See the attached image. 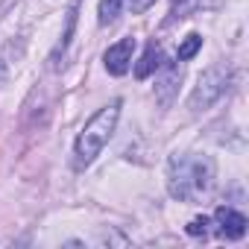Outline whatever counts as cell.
Returning <instances> with one entry per match:
<instances>
[{
  "mask_svg": "<svg viewBox=\"0 0 249 249\" xmlns=\"http://www.w3.org/2000/svg\"><path fill=\"white\" fill-rule=\"evenodd\" d=\"M185 6H188V0H173V3H170V18L164 24H173L176 18H182L185 15Z\"/></svg>",
  "mask_w": 249,
  "mask_h": 249,
  "instance_id": "12",
  "label": "cell"
},
{
  "mask_svg": "<svg viewBox=\"0 0 249 249\" xmlns=\"http://www.w3.org/2000/svg\"><path fill=\"white\" fill-rule=\"evenodd\" d=\"M3 79H6V62L0 59V82H3Z\"/></svg>",
  "mask_w": 249,
  "mask_h": 249,
  "instance_id": "14",
  "label": "cell"
},
{
  "mask_svg": "<svg viewBox=\"0 0 249 249\" xmlns=\"http://www.w3.org/2000/svg\"><path fill=\"white\" fill-rule=\"evenodd\" d=\"M129 3H132V12H144V9H150L156 3V0H129Z\"/></svg>",
  "mask_w": 249,
  "mask_h": 249,
  "instance_id": "13",
  "label": "cell"
},
{
  "mask_svg": "<svg viewBox=\"0 0 249 249\" xmlns=\"http://www.w3.org/2000/svg\"><path fill=\"white\" fill-rule=\"evenodd\" d=\"M159 68H161V47H159L156 41H150L147 50H144V56H141L138 65H135V76H138V79H147V76L156 73Z\"/></svg>",
  "mask_w": 249,
  "mask_h": 249,
  "instance_id": "7",
  "label": "cell"
},
{
  "mask_svg": "<svg viewBox=\"0 0 249 249\" xmlns=\"http://www.w3.org/2000/svg\"><path fill=\"white\" fill-rule=\"evenodd\" d=\"M120 6H123V0H100V6H97V18L103 27L114 24L117 15H120Z\"/></svg>",
  "mask_w": 249,
  "mask_h": 249,
  "instance_id": "9",
  "label": "cell"
},
{
  "mask_svg": "<svg viewBox=\"0 0 249 249\" xmlns=\"http://www.w3.org/2000/svg\"><path fill=\"white\" fill-rule=\"evenodd\" d=\"M188 234H191V237H199V234L205 237V234H208V217H194V220L188 223Z\"/></svg>",
  "mask_w": 249,
  "mask_h": 249,
  "instance_id": "11",
  "label": "cell"
},
{
  "mask_svg": "<svg viewBox=\"0 0 249 249\" xmlns=\"http://www.w3.org/2000/svg\"><path fill=\"white\" fill-rule=\"evenodd\" d=\"M179 76H182V68H173V65H167V68H164L161 85H156L161 106H167V103H170V97H173V91H176V82H179Z\"/></svg>",
  "mask_w": 249,
  "mask_h": 249,
  "instance_id": "8",
  "label": "cell"
},
{
  "mask_svg": "<svg viewBox=\"0 0 249 249\" xmlns=\"http://www.w3.org/2000/svg\"><path fill=\"white\" fill-rule=\"evenodd\" d=\"M199 47H202V36H196V33L185 36V41H182V44H179V50H176L179 62H188V59H194V56L199 53Z\"/></svg>",
  "mask_w": 249,
  "mask_h": 249,
  "instance_id": "10",
  "label": "cell"
},
{
  "mask_svg": "<svg viewBox=\"0 0 249 249\" xmlns=\"http://www.w3.org/2000/svg\"><path fill=\"white\" fill-rule=\"evenodd\" d=\"M120 100H111L108 106H103L85 126H82V132H79V138H76V147H73V156H76V167H88L100 153H103V147L108 144V138H111V132H114V126H117V117H120Z\"/></svg>",
  "mask_w": 249,
  "mask_h": 249,
  "instance_id": "2",
  "label": "cell"
},
{
  "mask_svg": "<svg viewBox=\"0 0 249 249\" xmlns=\"http://www.w3.org/2000/svg\"><path fill=\"white\" fill-rule=\"evenodd\" d=\"M76 12H79V0H71V9H68V24H65V33H62L59 44H56V47H53V53H50V68H53V71H56V65H59V56H65V50H68V44H71L73 27H76Z\"/></svg>",
  "mask_w": 249,
  "mask_h": 249,
  "instance_id": "6",
  "label": "cell"
},
{
  "mask_svg": "<svg viewBox=\"0 0 249 249\" xmlns=\"http://www.w3.org/2000/svg\"><path fill=\"white\" fill-rule=\"evenodd\" d=\"M132 50H135V38H120L117 44H111L106 53H103V62H106V71L111 76H123L129 71V62H132Z\"/></svg>",
  "mask_w": 249,
  "mask_h": 249,
  "instance_id": "4",
  "label": "cell"
},
{
  "mask_svg": "<svg viewBox=\"0 0 249 249\" xmlns=\"http://www.w3.org/2000/svg\"><path fill=\"white\" fill-rule=\"evenodd\" d=\"M226 88H229V71L220 68V65H217V68H208V71L199 76V82H196V88H194L188 106H191L194 111H202V108H208L211 103H217V100L226 94Z\"/></svg>",
  "mask_w": 249,
  "mask_h": 249,
  "instance_id": "3",
  "label": "cell"
},
{
  "mask_svg": "<svg viewBox=\"0 0 249 249\" xmlns=\"http://www.w3.org/2000/svg\"><path fill=\"white\" fill-rule=\"evenodd\" d=\"M214 220H217V234L226 237V240H240L246 234V217L234 208H226L220 205L214 211Z\"/></svg>",
  "mask_w": 249,
  "mask_h": 249,
  "instance_id": "5",
  "label": "cell"
},
{
  "mask_svg": "<svg viewBox=\"0 0 249 249\" xmlns=\"http://www.w3.org/2000/svg\"><path fill=\"white\" fill-rule=\"evenodd\" d=\"M214 185V161L196 153H176L167 164V188L173 199L194 202Z\"/></svg>",
  "mask_w": 249,
  "mask_h": 249,
  "instance_id": "1",
  "label": "cell"
}]
</instances>
